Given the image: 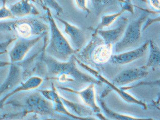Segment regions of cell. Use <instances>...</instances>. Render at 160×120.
Masks as SVG:
<instances>
[{
	"instance_id": "1",
	"label": "cell",
	"mask_w": 160,
	"mask_h": 120,
	"mask_svg": "<svg viewBox=\"0 0 160 120\" xmlns=\"http://www.w3.org/2000/svg\"><path fill=\"white\" fill-rule=\"evenodd\" d=\"M0 28L1 31L15 32L22 38H27L31 36L45 34L48 27L41 20L30 17L1 21Z\"/></svg>"
},
{
	"instance_id": "2",
	"label": "cell",
	"mask_w": 160,
	"mask_h": 120,
	"mask_svg": "<svg viewBox=\"0 0 160 120\" xmlns=\"http://www.w3.org/2000/svg\"><path fill=\"white\" fill-rule=\"evenodd\" d=\"M84 51L88 62L98 69L101 70L102 66L109 61L113 52V45L105 43L98 34L93 33L92 38L86 47Z\"/></svg>"
},
{
	"instance_id": "3",
	"label": "cell",
	"mask_w": 160,
	"mask_h": 120,
	"mask_svg": "<svg viewBox=\"0 0 160 120\" xmlns=\"http://www.w3.org/2000/svg\"><path fill=\"white\" fill-rule=\"evenodd\" d=\"M149 14L144 11L138 18L128 23L123 36L119 42L115 44V51L117 53L122 52L139 42L142 27Z\"/></svg>"
},
{
	"instance_id": "4",
	"label": "cell",
	"mask_w": 160,
	"mask_h": 120,
	"mask_svg": "<svg viewBox=\"0 0 160 120\" xmlns=\"http://www.w3.org/2000/svg\"><path fill=\"white\" fill-rule=\"evenodd\" d=\"M81 65L85 69L88 70L90 73H91L94 77L97 79L99 80L102 83H104L108 86V88L114 91L125 102L128 103L134 104L141 107L144 110L148 109V107L147 104L145 102H143L141 100L138 99L135 96L129 93L126 91H124L121 89V88L118 86L114 84L112 81L111 82L109 80L105 78L104 76L101 75L100 72L97 71V69H94L91 67L85 65L81 63Z\"/></svg>"
},
{
	"instance_id": "5",
	"label": "cell",
	"mask_w": 160,
	"mask_h": 120,
	"mask_svg": "<svg viewBox=\"0 0 160 120\" xmlns=\"http://www.w3.org/2000/svg\"><path fill=\"white\" fill-rule=\"evenodd\" d=\"M149 40L135 49L112 55L110 61L114 65H123L142 58L149 48Z\"/></svg>"
},
{
	"instance_id": "6",
	"label": "cell",
	"mask_w": 160,
	"mask_h": 120,
	"mask_svg": "<svg viewBox=\"0 0 160 120\" xmlns=\"http://www.w3.org/2000/svg\"><path fill=\"white\" fill-rule=\"evenodd\" d=\"M129 23V20L128 18L121 17L118 25L115 28L108 30H100L93 33L99 35L105 43L115 45L123 36Z\"/></svg>"
},
{
	"instance_id": "7",
	"label": "cell",
	"mask_w": 160,
	"mask_h": 120,
	"mask_svg": "<svg viewBox=\"0 0 160 120\" xmlns=\"http://www.w3.org/2000/svg\"><path fill=\"white\" fill-rule=\"evenodd\" d=\"M148 73L147 69L142 67L125 69L117 74L112 82L121 88L146 78Z\"/></svg>"
},
{
	"instance_id": "8",
	"label": "cell",
	"mask_w": 160,
	"mask_h": 120,
	"mask_svg": "<svg viewBox=\"0 0 160 120\" xmlns=\"http://www.w3.org/2000/svg\"><path fill=\"white\" fill-rule=\"evenodd\" d=\"M9 8L15 18L37 16L39 11L31 0H19L10 5Z\"/></svg>"
},
{
	"instance_id": "9",
	"label": "cell",
	"mask_w": 160,
	"mask_h": 120,
	"mask_svg": "<svg viewBox=\"0 0 160 120\" xmlns=\"http://www.w3.org/2000/svg\"><path fill=\"white\" fill-rule=\"evenodd\" d=\"M55 18L64 25L65 32L71 37L76 46L78 48H82L85 45L86 40L82 30L76 26L58 16H56Z\"/></svg>"
},
{
	"instance_id": "10",
	"label": "cell",
	"mask_w": 160,
	"mask_h": 120,
	"mask_svg": "<svg viewBox=\"0 0 160 120\" xmlns=\"http://www.w3.org/2000/svg\"><path fill=\"white\" fill-rule=\"evenodd\" d=\"M98 101L99 106L107 118L111 119L117 120H145L152 119L151 118H138L129 115L120 113L110 108L105 101L100 96L98 97Z\"/></svg>"
},
{
	"instance_id": "11",
	"label": "cell",
	"mask_w": 160,
	"mask_h": 120,
	"mask_svg": "<svg viewBox=\"0 0 160 120\" xmlns=\"http://www.w3.org/2000/svg\"><path fill=\"white\" fill-rule=\"evenodd\" d=\"M149 53L148 61L143 68L148 69L152 68L155 70L156 68H160V48L152 40H149Z\"/></svg>"
},
{
	"instance_id": "12",
	"label": "cell",
	"mask_w": 160,
	"mask_h": 120,
	"mask_svg": "<svg viewBox=\"0 0 160 120\" xmlns=\"http://www.w3.org/2000/svg\"><path fill=\"white\" fill-rule=\"evenodd\" d=\"M125 12V11L123 9H121L118 12L104 15L101 17L100 22L95 28H90L92 30L93 32H96L99 30L108 28L112 25L118 18H121V15Z\"/></svg>"
},
{
	"instance_id": "13",
	"label": "cell",
	"mask_w": 160,
	"mask_h": 120,
	"mask_svg": "<svg viewBox=\"0 0 160 120\" xmlns=\"http://www.w3.org/2000/svg\"><path fill=\"white\" fill-rule=\"evenodd\" d=\"M8 0H1V7L0 8V19L1 21L8 19H15L12 12L6 6Z\"/></svg>"
},
{
	"instance_id": "14",
	"label": "cell",
	"mask_w": 160,
	"mask_h": 120,
	"mask_svg": "<svg viewBox=\"0 0 160 120\" xmlns=\"http://www.w3.org/2000/svg\"><path fill=\"white\" fill-rule=\"evenodd\" d=\"M113 1L114 0H91L93 7L98 14L101 13L104 8L111 5Z\"/></svg>"
},
{
	"instance_id": "15",
	"label": "cell",
	"mask_w": 160,
	"mask_h": 120,
	"mask_svg": "<svg viewBox=\"0 0 160 120\" xmlns=\"http://www.w3.org/2000/svg\"><path fill=\"white\" fill-rule=\"evenodd\" d=\"M143 86H148L150 87L158 86L160 88V79L153 81H141L135 85L121 87V88L124 91H127L128 90H131L133 88H138V87Z\"/></svg>"
},
{
	"instance_id": "16",
	"label": "cell",
	"mask_w": 160,
	"mask_h": 120,
	"mask_svg": "<svg viewBox=\"0 0 160 120\" xmlns=\"http://www.w3.org/2000/svg\"><path fill=\"white\" fill-rule=\"evenodd\" d=\"M119 4L121 9H122L125 11L130 13V14L135 13V5L133 4L132 0H117Z\"/></svg>"
},
{
	"instance_id": "17",
	"label": "cell",
	"mask_w": 160,
	"mask_h": 120,
	"mask_svg": "<svg viewBox=\"0 0 160 120\" xmlns=\"http://www.w3.org/2000/svg\"><path fill=\"white\" fill-rule=\"evenodd\" d=\"M48 8L55 11L56 16H59L63 12L62 7L57 0H43Z\"/></svg>"
},
{
	"instance_id": "18",
	"label": "cell",
	"mask_w": 160,
	"mask_h": 120,
	"mask_svg": "<svg viewBox=\"0 0 160 120\" xmlns=\"http://www.w3.org/2000/svg\"><path fill=\"white\" fill-rule=\"evenodd\" d=\"M75 1L78 8L86 13L87 15L91 13V10L88 7V0H75Z\"/></svg>"
},
{
	"instance_id": "19",
	"label": "cell",
	"mask_w": 160,
	"mask_h": 120,
	"mask_svg": "<svg viewBox=\"0 0 160 120\" xmlns=\"http://www.w3.org/2000/svg\"><path fill=\"white\" fill-rule=\"evenodd\" d=\"M148 2L154 9L160 11V0H148Z\"/></svg>"
},
{
	"instance_id": "20",
	"label": "cell",
	"mask_w": 160,
	"mask_h": 120,
	"mask_svg": "<svg viewBox=\"0 0 160 120\" xmlns=\"http://www.w3.org/2000/svg\"><path fill=\"white\" fill-rule=\"evenodd\" d=\"M153 103L157 108H160V93L158 95V99L155 101H153Z\"/></svg>"
},
{
	"instance_id": "21",
	"label": "cell",
	"mask_w": 160,
	"mask_h": 120,
	"mask_svg": "<svg viewBox=\"0 0 160 120\" xmlns=\"http://www.w3.org/2000/svg\"><path fill=\"white\" fill-rule=\"evenodd\" d=\"M140 1H142L143 2L146 3H148V1H147V0H140Z\"/></svg>"
}]
</instances>
